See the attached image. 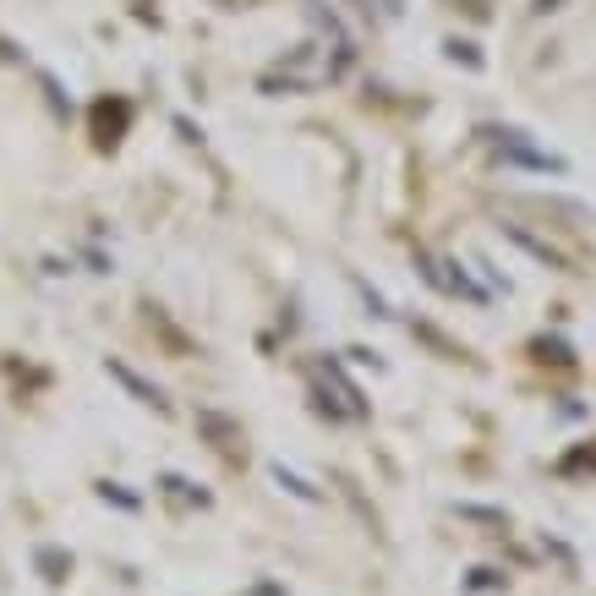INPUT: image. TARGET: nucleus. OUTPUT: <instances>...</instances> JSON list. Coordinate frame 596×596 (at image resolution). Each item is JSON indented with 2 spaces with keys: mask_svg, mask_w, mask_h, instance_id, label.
Here are the masks:
<instances>
[]
</instances>
